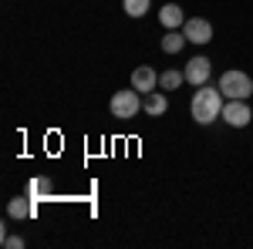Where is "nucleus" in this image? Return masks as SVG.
I'll list each match as a JSON object with an SVG mask.
<instances>
[{"instance_id":"7","label":"nucleus","mask_w":253,"mask_h":249,"mask_svg":"<svg viewBox=\"0 0 253 249\" xmlns=\"http://www.w3.org/2000/svg\"><path fill=\"white\" fill-rule=\"evenodd\" d=\"M159 77L152 68H135V74H132V88L135 91H142V95H149V91H156Z\"/></svg>"},{"instance_id":"9","label":"nucleus","mask_w":253,"mask_h":249,"mask_svg":"<svg viewBox=\"0 0 253 249\" xmlns=\"http://www.w3.org/2000/svg\"><path fill=\"white\" fill-rule=\"evenodd\" d=\"M159 20H162V27H166V31H175V27H182V24H186L179 3H166V7L159 10Z\"/></svg>"},{"instance_id":"1","label":"nucleus","mask_w":253,"mask_h":249,"mask_svg":"<svg viewBox=\"0 0 253 249\" xmlns=\"http://www.w3.org/2000/svg\"><path fill=\"white\" fill-rule=\"evenodd\" d=\"M223 105H226V98L219 88H210V84H199V91L193 95L189 101V111H193V121L199 125H210L216 118H223Z\"/></svg>"},{"instance_id":"11","label":"nucleus","mask_w":253,"mask_h":249,"mask_svg":"<svg viewBox=\"0 0 253 249\" xmlns=\"http://www.w3.org/2000/svg\"><path fill=\"white\" fill-rule=\"evenodd\" d=\"M182 44H186V34H179V31H166V37H162V51H166V54H179Z\"/></svg>"},{"instance_id":"5","label":"nucleus","mask_w":253,"mask_h":249,"mask_svg":"<svg viewBox=\"0 0 253 249\" xmlns=\"http://www.w3.org/2000/svg\"><path fill=\"white\" fill-rule=\"evenodd\" d=\"M182 34H186L189 44H210L213 40V24L206 17H189L182 24Z\"/></svg>"},{"instance_id":"15","label":"nucleus","mask_w":253,"mask_h":249,"mask_svg":"<svg viewBox=\"0 0 253 249\" xmlns=\"http://www.w3.org/2000/svg\"><path fill=\"white\" fill-rule=\"evenodd\" d=\"M3 246H7V249H24V239H20V236H7Z\"/></svg>"},{"instance_id":"3","label":"nucleus","mask_w":253,"mask_h":249,"mask_svg":"<svg viewBox=\"0 0 253 249\" xmlns=\"http://www.w3.org/2000/svg\"><path fill=\"white\" fill-rule=\"evenodd\" d=\"M142 91H135V88H132V91H128V88H125V91H115V95H112V101H108V108H112V115L115 118H122V121H128V118H135L138 111H142Z\"/></svg>"},{"instance_id":"13","label":"nucleus","mask_w":253,"mask_h":249,"mask_svg":"<svg viewBox=\"0 0 253 249\" xmlns=\"http://www.w3.org/2000/svg\"><path fill=\"white\" fill-rule=\"evenodd\" d=\"M27 195H31L34 202H38V199H47V195H51V182H47V178H31Z\"/></svg>"},{"instance_id":"10","label":"nucleus","mask_w":253,"mask_h":249,"mask_svg":"<svg viewBox=\"0 0 253 249\" xmlns=\"http://www.w3.org/2000/svg\"><path fill=\"white\" fill-rule=\"evenodd\" d=\"M7 215H10V219H27V215H34V199H31V195H24V199H10Z\"/></svg>"},{"instance_id":"4","label":"nucleus","mask_w":253,"mask_h":249,"mask_svg":"<svg viewBox=\"0 0 253 249\" xmlns=\"http://www.w3.org/2000/svg\"><path fill=\"white\" fill-rule=\"evenodd\" d=\"M250 118H253V111H250V105H247L243 98H230V101L223 105V121L233 125V128H247Z\"/></svg>"},{"instance_id":"6","label":"nucleus","mask_w":253,"mask_h":249,"mask_svg":"<svg viewBox=\"0 0 253 249\" xmlns=\"http://www.w3.org/2000/svg\"><path fill=\"white\" fill-rule=\"evenodd\" d=\"M210 71H213L210 58H203V54H199V58H193L189 64H186V81L199 88V84H206V81H210Z\"/></svg>"},{"instance_id":"12","label":"nucleus","mask_w":253,"mask_h":249,"mask_svg":"<svg viewBox=\"0 0 253 249\" xmlns=\"http://www.w3.org/2000/svg\"><path fill=\"white\" fill-rule=\"evenodd\" d=\"M182 81H186V71H162L159 74V88L162 91H175Z\"/></svg>"},{"instance_id":"14","label":"nucleus","mask_w":253,"mask_h":249,"mask_svg":"<svg viewBox=\"0 0 253 249\" xmlns=\"http://www.w3.org/2000/svg\"><path fill=\"white\" fill-rule=\"evenodd\" d=\"M122 10H125L128 17H145V10H149V0H122Z\"/></svg>"},{"instance_id":"8","label":"nucleus","mask_w":253,"mask_h":249,"mask_svg":"<svg viewBox=\"0 0 253 249\" xmlns=\"http://www.w3.org/2000/svg\"><path fill=\"white\" fill-rule=\"evenodd\" d=\"M166 108H169V101H166V95H162V91H149V95H145V101H142V111H145L149 118L166 115Z\"/></svg>"},{"instance_id":"2","label":"nucleus","mask_w":253,"mask_h":249,"mask_svg":"<svg viewBox=\"0 0 253 249\" xmlns=\"http://www.w3.org/2000/svg\"><path fill=\"white\" fill-rule=\"evenodd\" d=\"M219 91H223V98L230 101V98H247L253 95V77L250 74H243V71H226V74L219 77V84H216Z\"/></svg>"}]
</instances>
